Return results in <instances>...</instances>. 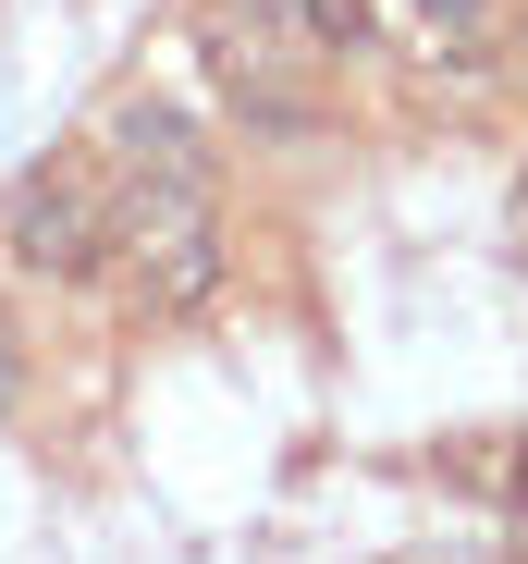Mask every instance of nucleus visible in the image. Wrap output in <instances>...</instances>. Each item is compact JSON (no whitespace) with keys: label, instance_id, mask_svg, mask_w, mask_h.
Segmentation results:
<instances>
[{"label":"nucleus","instance_id":"1","mask_svg":"<svg viewBox=\"0 0 528 564\" xmlns=\"http://www.w3.org/2000/svg\"><path fill=\"white\" fill-rule=\"evenodd\" d=\"M197 62H209V86L234 99L246 135H271V148L332 135V86H320L332 50L283 13V0H197Z\"/></svg>","mask_w":528,"mask_h":564},{"label":"nucleus","instance_id":"2","mask_svg":"<svg viewBox=\"0 0 528 564\" xmlns=\"http://www.w3.org/2000/svg\"><path fill=\"white\" fill-rule=\"evenodd\" d=\"M0 270H25V282H99L111 270V160L99 148H50L0 197Z\"/></svg>","mask_w":528,"mask_h":564},{"label":"nucleus","instance_id":"3","mask_svg":"<svg viewBox=\"0 0 528 564\" xmlns=\"http://www.w3.org/2000/svg\"><path fill=\"white\" fill-rule=\"evenodd\" d=\"M99 160H111V184H209V135L172 99H123L99 123Z\"/></svg>","mask_w":528,"mask_h":564},{"label":"nucleus","instance_id":"4","mask_svg":"<svg viewBox=\"0 0 528 564\" xmlns=\"http://www.w3.org/2000/svg\"><path fill=\"white\" fill-rule=\"evenodd\" d=\"M283 13H295V25H308V37H320V50L344 62V50H369V25H381V0H283Z\"/></svg>","mask_w":528,"mask_h":564},{"label":"nucleus","instance_id":"5","mask_svg":"<svg viewBox=\"0 0 528 564\" xmlns=\"http://www.w3.org/2000/svg\"><path fill=\"white\" fill-rule=\"evenodd\" d=\"M25 381H37V356H25V319H13V307H0V417H13V405H25Z\"/></svg>","mask_w":528,"mask_h":564},{"label":"nucleus","instance_id":"6","mask_svg":"<svg viewBox=\"0 0 528 564\" xmlns=\"http://www.w3.org/2000/svg\"><path fill=\"white\" fill-rule=\"evenodd\" d=\"M418 13H430V25H479V0H418Z\"/></svg>","mask_w":528,"mask_h":564},{"label":"nucleus","instance_id":"7","mask_svg":"<svg viewBox=\"0 0 528 564\" xmlns=\"http://www.w3.org/2000/svg\"><path fill=\"white\" fill-rule=\"evenodd\" d=\"M516 246H528V172H516Z\"/></svg>","mask_w":528,"mask_h":564},{"label":"nucleus","instance_id":"8","mask_svg":"<svg viewBox=\"0 0 528 564\" xmlns=\"http://www.w3.org/2000/svg\"><path fill=\"white\" fill-rule=\"evenodd\" d=\"M516 99H528V50H516Z\"/></svg>","mask_w":528,"mask_h":564}]
</instances>
